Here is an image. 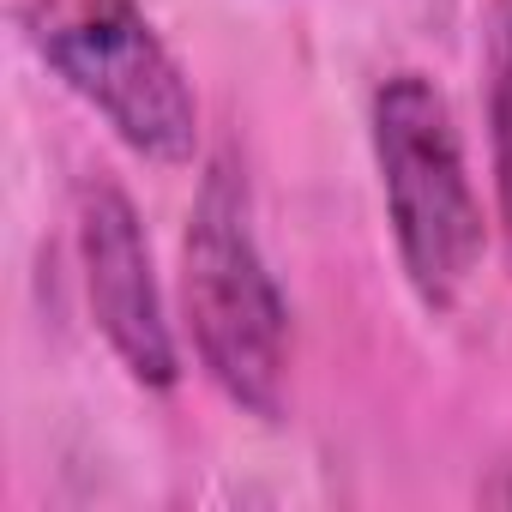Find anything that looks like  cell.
<instances>
[{
	"label": "cell",
	"instance_id": "4",
	"mask_svg": "<svg viewBox=\"0 0 512 512\" xmlns=\"http://www.w3.org/2000/svg\"><path fill=\"white\" fill-rule=\"evenodd\" d=\"M79 253H85V296L97 314V332L121 356V368L139 386H175V338L163 320L157 272H151V247L133 199L115 181H85L79 193Z\"/></svg>",
	"mask_w": 512,
	"mask_h": 512
},
{
	"label": "cell",
	"instance_id": "1",
	"mask_svg": "<svg viewBox=\"0 0 512 512\" xmlns=\"http://www.w3.org/2000/svg\"><path fill=\"white\" fill-rule=\"evenodd\" d=\"M181 302L193 326V350L205 374L253 416H278L284 398V344L290 314L260 260L247 223V181L229 157H217L199 181L181 241Z\"/></svg>",
	"mask_w": 512,
	"mask_h": 512
},
{
	"label": "cell",
	"instance_id": "6",
	"mask_svg": "<svg viewBox=\"0 0 512 512\" xmlns=\"http://www.w3.org/2000/svg\"><path fill=\"white\" fill-rule=\"evenodd\" d=\"M494 79L512 85V0H494Z\"/></svg>",
	"mask_w": 512,
	"mask_h": 512
},
{
	"label": "cell",
	"instance_id": "3",
	"mask_svg": "<svg viewBox=\"0 0 512 512\" xmlns=\"http://www.w3.org/2000/svg\"><path fill=\"white\" fill-rule=\"evenodd\" d=\"M43 61L151 163H187L199 145V109L133 0H43L31 19Z\"/></svg>",
	"mask_w": 512,
	"mask_h": 512
},
{
	"label": "cell",
	"instance_id": "5",
	"mask_svg": "<svg viewBox=\"0 0 512 512\" xmlns=\"http://www.w3.org/2000/svg\"><path fill=\"white\" fill-rule=\"evenodd\" d=\"M488 127H494V199H500V229L512 247V85L500 79L488 91Z\"/></svg>",
	"mask_w": 512,
	"mask_h": 512
},
{
	"label": "cell",
	"instance_id": "2",
	"mask_svg": "<svg viewBox=\"0 0 512 512\" xmlns=\"http://www.w3.org/2000/svg\"><path fill=\"white\" fill-rule=\"evenodd\" d=\"M374 157L398 260L428 308H452L482 260V205L446 97L422 73H392L374 91Z\"/></svg>",
	"mask_w": 512,
	"mask_h": 512
}]
</instances>
